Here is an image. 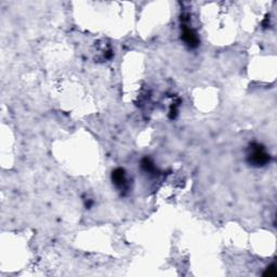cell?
Wrapping results in <instances>:
<instances>
[{
	"instance_id": "7a4b0ae2",
	"label": "cell",
	"mask_w": 277,
	"mask_h": 277,
	"mask_svg": "<svg viewBox=\"0 0 277 277\" xmlns=\"http://www.w3.org/2000/svg\"><path fill=\"white\" fill-rule=\"evenodd\" d=\"M181 38L184 41V44L191 49H195L200 45V38H198L196 31L185 24L182 25Z\"/></svg>"
},
{
	"instance_id": "3957f363",
	"label": "cell",
	"mask_w": 277,
	"mask_h": 277,
	"mask_svg": "<svg viewBox=\"0 0 277 277\" xmlns=\"http://www.w3.org/2000/svg\"><path fill=\"white\" fill-rule=\"evenodd\" d=\"M112 181L114 185L116 186L119 191H127L128 190V179L126 171L123 168L115 169L112 172Z\"/></svg>"
},
{
	"instance_id": "277c9868",
	"label": "cell",
	"mask_w": 277,
	"mask_h": 277,
	"mask_svg": "<svg viewBox=\"0 0 277 277\" xmlns=\"http://www.w3.org/2000/svg\"><path fill=\"white\" fill-rule=\"evenodd\" d=\"M142 168L145 170L146 172H150V173H153L156 171V167H155V165L153 161H152L150 158H147V157H145L144 159L142 160Z\"/></svg>"
},
{
	"instance_id": "6da1fadb",
	"label": "cell",
	"mask_w": 277,
	"mask_h": 277,
	"mask_svg": "<svg viewBox=\"0 0 277 277\" xmlns=\"http://www.w3.org/2000/svg\"><path fill=\"white\" fill-rule=\"evenodd\" d=\"M271 156L265 147L259 143H252L247 152V161L252 167L260 168L270 163Z\"/></svg>"
},
{
	"instance_id": "5b68a950",
	"label": "cell",
	"mask_w": 277,
	"mask_h": 277,
	"mask_svg": "<svg viewBox=\"0 0 277 277\" xmlns=\"http://www.w3.org/2000/svg\"><path fill=\"white\" fill-rule=\"evenodd\" d=\"M277 274L276 267L274 264H272L270 266H267L265 269V272L263 273V276H269V277H275Z\"/></svg>"
}]
</instances>
